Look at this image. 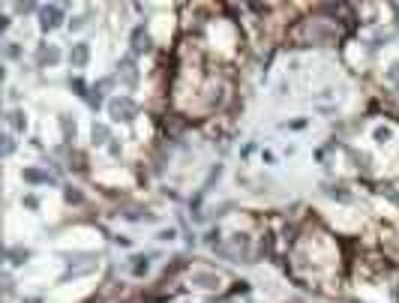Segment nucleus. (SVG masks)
Listing matches in <instances>:
<instances>
[{
	"label": "nucleus",
	"mask_w": 399,
	"mask_h": 303,
	"mask_svg": "<svg viewBox=\"0 0 399 303\" xmlns=\"http://www.w3.org/2000/svg\"><path fill=\"white\" fill-rule=\"evenodd\" d=\"M108 114H111L114 120H132V117H135V102H132L129 96H117V99L108 102Z\"/></svg>",
	"instance_id": "f257e3e1"
},
{
	"label": "nucleus",
	"mask_w": 399,
	"mask_h": 303,
	"mask_svg": "<svg viewBox=\"0 0 399 303\" xmlns=\"http://www.w3.org/2000/svg\"><path fill=\"white\" fill-rule=\"evenodd\" d=\"M60 18H63V6H42V27L45 30H54L57 24H60Z\"/></svg>",
	"instance_id": "f03ea898"
},
{
	"label": "nucleus",
	"mask_w": 399,
	"mask_h": 303,
	"mask_svg": "<svg viewBox=\"0 0 399 303\" xmlns=\"http://www.w3.org/2000/svg\"><path fill=\"white\" fill-rule=\"evenodd\" d=\"M132 51H150V39H147L144 27H135L132 30Z\"/></svg>",
	"instance_id": "7ed1b4c3"
},
{
	"label": "nucleus",
	"mask_w": 399,
	"mask_h": 303,
	"mask_svg": "<svg viewBox=\"0 0 399 303\" xmlns=\"http://www.w3.org/2000/svg\"><path fill=\"white\" fill-rule=\"evenodd\" d=\"M87 57H90V48H87V42H78V45L72 48V54H69V60H72L75 66H84V63H87Z\"/></svg>",
	"instance_id": "20e7f679"
},
{
	"label": "nucleus",
	"mask_w": 399,
	"mask_h": 303,
	"mask_svg": "<svg viewBox=\"0 0 399 303\" xmlns=\"http://www.w3.org/2000/svg\"><path fill=\"white\" fill-rule=\"evenodd\" d=\"M192 285H201V288H216L219 279L213 273H192Z\"/></svg>",
	"instance_id": "39448f33"
},
{
	"label": "nucleus",
	"mask_w": 399,
	"mask_h": 303,
	"mask_svg": "<svg viewBox=\"0 0 399 303\" xmlns=\"http://www.w3.org/2000/svg\"><path fill=\"white\" fill-rule=\"evenodd\" d=\"M24 180H30V183H54V177H51V174L36 171V168H27V171H24Z\"/></svg>",
	"instance_id": "423d86ee"
},
{
	"label": "nucleus",
	"mask_w": 399,
	"mask_h": 303,
	"mask_svg": "<svg viewBox=\"0 0 399 303\" xmlns=\"http://www.w3.org/2000/svg\"><path fill=\"white\" fill-rule=\"evenodd\" d=\"M60 51L57 48H39V63H57Z\"/></svg>",
	"instance_id": "0eeeda50"
},
{
	"label": "nucleus",
	"mask_w": 399,
	"mask_h": 303,
	"mask_svg": "<svg viewBox=\"0 0 399 303\" xmlns=\"http://www.w3.org/2000/svg\"><path fill=\"white\" fill-rule=\"evenodd\" d=\"M93 141H96V144H105V141H108V126L93 123Z\"/></svg>",
	"instance_id": "6e6552de"
},
{
	"label": "nucleus",
	"mask_w": 399,
	"mask_h": 303,
	"mask_svg": "<svg viewBox=\"0 0 399 303\" xmlns=\"http://www.w3.org/2000/svg\"><path fill=\"white\" fill-rule=\"evenodd\" d=\"M9 123H12L15 129H24V117H21L18 111H12V114H9Z\"/></svg>",
	"instance_id": "1a4fd4ad"
},
{
	"label": "nucleus",
	"mask_w": 399,
	"mask_h": 303,
	"mask_svg": "<svg viewBox=\"0 0 399 303\" xmlns=\"http://www.w3.org/2000/svg\"><path fill=\"white\" fill-rule=\"evenodd\" d=\"M339 189H342V186L330 189V195H333V198H339V201H351V195H348V192H339Z\"/></svg>",
	"instance_id": "9d476101"
},
{
	"label": "nucleus",
	"mask_w": 399,
	"mask_h": 303,
	"mask_svg": "<svg viewBox=\"0 0 399 303\" xmlns=\"http://www.w3.org/2000/svg\"><path fill=\"white\" fill-rule=\"evenodd\" d=\"M18 54H21V51H18V45H15V42H9V45H6V57H12V60H15Z\"/></svg>",
	"instance_id": "9b49d317"
},
{
	"label": "nucleus",
	"mask_w": 399,
	"mask_h": 303,
	"mask_svg": "<svg viewBox=\"0 0 399 303\" xmlns=\"http://www.w3.org/2000/svg\"><path fill=\"white\" fill-rule=\"evenodd\" d=\"M390 78H399V63H393V66H390Z\"/></svg>",
	"instance_id": "f8f14e48"
}]
</instances>
